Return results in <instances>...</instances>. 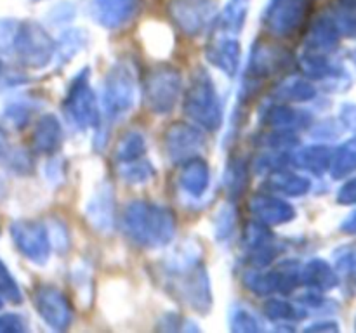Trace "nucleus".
<instances>
[{
    "label": "nucleus",
    "mask_w": 356,
    "mask_h": 333,
    "mask_svg": "<svg viewBox=\"0 0 356 333\" xmlns=\"http://www.w3.org/2000/svg\"><path fill=\"white\" fill-rule=\"evenodd\" d=\"M0 73H2V65H0Z\"/></svg>",
    "instance_id": "nucleus-36"
},
{
    "label": "nucleus",
    "mask_w": 356,
    "mask_h": 333,
    "mask_svg": "<svg viewBox=\"0 0 356 333\" xmlns=\"http://www.w3.org/2000/svg\"><path fill=\"white\" fill-rule=\"evenodd\" d=\"M145 151H146L145 137L136 130L127 132L117 146V160L120 163L132 162V160L143 158Z\"/></svg>",
    "instance_id": "nucleus-23"
},
{
    "label": "nucleus",
    "mask_w": 356,
    "mask_h": 333,
    "mask_svg": "<svg viewBox=\"0 0 356 333\" xmlns=\"http://www.w3.org/2000/svg\"><path fill=\"white\" fill-rule=\"evenodd\" d=\"M250 212L254 219L264 225H280L294 217L291 205L275 194H256L250 200Z\"/></svg>",
    "instance_id": "nucleus-14"
},
{
    "label": "nucleus",
    "mask_w": 356,
    "mask_h": 333,
    "mask_svg": "<svg viewBox=\"0 0 356 333\" xmlns=\"http://www.w3.org/2000/svg\"><path fill=\"white\" fill-rule=\"evenodd\" d=\"M232 330L235 332H259L261 325L247 309H235L232 316Z\"/></svg>",
    "instance_id": "nucleus-29"
},
{
    "label": "nucleus",
    "mask_w": 356,
    "mask_h": 333,
    "mask_svg": "<svg viewBox=\"0 0 356 333\" xmlns=\"http://www.w3.org/2000/svg\"><path fill=\"white\" fill-rule=\"evenodd\" d=\"M122 179L129 184H143L148 182L153 177V165L146 160H132V162L120 163V170H118Z\"/></svg>",
    "instance_id": "nucleus-24"
},
{
    "label": "nucleus",
    "mask_w": 356,
    "mask_h": 333,
    "mask_svg": "<svg viewBox=\"0 0 356 333\" xmlns=\"http://www.w3.org/2000/svg\"><path fill=\"white\" fill-rule=\"evenodd\" d=\"M285 54L282 47L266 44L256 45L250 52L249 65H247V76H249V80L259 82V80L266 78V76L282 69Z\"/></svg>",
    "instance_id": "nucleus-15"
},
{
    "label": "nucleus",
    "mask_w": 356,
    "mask_h": 333,
    "mask_svg": "<svg viewBox=\"0 0 356 333\" xmlns=\"http://www.w3.org/2000/svg\"><path fill=\"white\" fill-rule=\"evenodd\" d=\"M10 236L17 250L35 264H45L51 253V241L45 225L31 221H16L10 225Z\"/></svg>",
    "instance_id": "nucleus-8"
},
{
    "label": "nucleus",
    "mask_w": 356,
    "mask_h": 333,
    "mask_svg": "<svg viewBox=\"0 0 356 333\" xmlns=\"http://www.w3.org/2000/svg\"><path fill=\"white\" fill-rule=\"evenodd\" d=\"M209 61L226 75H235L240 62V44L235 38H221L207 49Z\"/></svg>",
    "instance_id": "nucleus-17"
},
{
    "label": "nucleus",
    "mask_w": 356,
    "mask_h": 333,
    "mask_svg": "<svg viewBox=\"0 0 356 333\" xmlns=\"http://www.w3.org/2000/svg\"><path fill=\"white\" fill-rule=\"evenodd\" d=\"M296 121V113L292 110H287L284 106H271L264 111L263 123L270 125V127L282 130L285 125H292Z\"/></svg>",
    "instance_id": "nucleus-26"
},
{
    "label": "nucleus",
    "mask_w": 356,
    "mask_h": 333,
    "mask_svg": "<svg viewBox=\"0 0 356 333\" xmlns=\"http://www.w3.org/2000/svg\"><path fill=\"white\" fill-rule=\"evenodd\" d=\"M0 295H2L3 298H7V300L14 302V304L21 302L19 287H17L16 280H14L13 274L9 273V269L3 266L2 260H0Z\"/></svg>",
    "instance_id": "nucleus-27"
},
{
    "label": "nucleus",
    "mask_w": 356,
    "mask_h": 333,
    "mask_svg": "<svg viewBox=\"0 0 356 333\" xmlns=\"http://www.w3.org/2000/svg\"><path fill=\"white\" fill-rule=\"evenodd\" d=\"M63 141V128L54 114H44L33 130V148L38 153H52Z\"/></svg>",
    "instance_id": "nucleus-18"
},
{
    "label": "nucleus",
    "mask_w": 356,
    "mask_h": 333,
    "mask_svg": "<svg viewBox=\"0 0 356 333\" xmlns=\"http://www.w3.org/2000/svg\"><path fill=\"white\" fill-rule=\"evenodd\" d=\"M13 49L24 66L44 68L54 56L56 44L45 28L33 21H28L17 26Z\"/></svg>",
    "instance_id": "nucleus-4"
},
{
    "label": "nucleus",
    "mask_w": 356,
    "mask_h": 333,
    "mask_svg": "<svg viewBox=\"0 0 356 333\" xmlns=\"http://www.w3.org/2000/svg\"><path fill=\"white\" fill-rule=\"evenodd\" d=\"M0 332H24V323L19 316L16 314H3L0 316Z\"/></svg>",
    "instance_id": "nucleus-33"
},
{
    "label": "nucleus",
    "mask_w": 356,
    "mask_h": 333,
    "mask_svg": "<svg viewBox=\"0 0 356 333\" xmlns=\"http://www.w3.org/2000/svg\"><path fill=\"white\" fill-rule=\"evenodd\" d=\"M306 12V0H271L264 12L263 23L270 33L289 37L302 23Z\"/></svg>",
    "instance_id": "nucleus-9"
},
{
    "label": "nucleus",
    "mask_w": 356,
    "mask_h": 333,
    "mask_svg": "<svg viewBox=\"0 0 356 333\" xmlns=\"http://www.w3.org/2000/svg\"><path fill=\"white\" fill-rule=\"evenodd\" d=\"M139 9V0H92V17L108 30L125 26Z\"/></svg>",
    "instance_id": "nucleus-13"
},
{
    "label": "nucleus",
    "mask_w": 356,
    "mask_h": 333,
    "mask_svg": "<svg viewBox=\"0 0 356 333\" xmlns=\"http://www.w3.org/2000/svg\"><path fill=\"white\" fill-rule=\"evenodd\" d=\"M165 148L172 162H186L204 148V135L191 125L174 123L165 134Z\"/></svg>",
    "instance_id": "nucleus-11"
},
{
    "label": "nucleus",
    "mask_w": 356,
    "mask_h": 333,
    "mask_svg": "<svg viewBox=\"0 0 356 333\" xmlns=\"http://www.w3.org/2000/svg\"><path fill=\"white\" fill-rule=\"evenodd\" d=\"M179 184L191 196H202L209 187V166L204 160L190 158L179 173Z\"/></svg>",
    "instance_id": "nucleus-19"
},
{
    "label": "nucleus",
    "mask_w": 356,
    "mask_h": 333,
    "mask_svg": "<svg viewBox=\"0 0 356 333\" xmlns=\"http://www.w3.org/2000/svg\"><path fill=\"white\" fill-rule=\"evenodd\" d=\"M0 307H2V298H0Z\"/></svg>",
    "instance_id": "nucleus-35"
},
{
    "label": "nucleus",
    "mask_w": 356,
    "mask_h": 333,
    "mask_svg": "<svg viewBox=\"0 0 356 333\" xmlns=\"http://www.w3.org/2000/svg\"><path fill=\"white\" fill-rule=\"evenodd\" d=\"M7 151H9V148H7V135L6 132L0 128V160L7 155Z\"/></svg>",
    "instance_id": "nucleus-34"
},
{
    "label": "nucleus",
    "mask_w": 356,
    "mask_h": 333,
    "mask_svg": "<svg viewBox=\"0 0 356 333\" xmlns=\"http://www.w3.org/2000/svg\"><path fill=\"white\" fill-rule=\"evenodd\" d=\"M245 287L250 288L257 295H270L278 290V280L275 271L271 273H261L259 269H252L245 273Z\"/></svg>",
    "instance_id": "nucleus-25"
},
{
    "label": "nucleus",
    "mask_w": 356,
    "mask_h": 333,
    "mask_svg": "<svg viewBox=\"0 0 356 333\" xmlns=\"http://www.w3.org/2000/svg\"><path fill=\"white\" fill-rule=\"evenodd\" d=\"M17 26L19 24L14 19H0V52L9 51L13 47Z\"/></svg>",
    "instance_id": "nucleus-32"
},
{
    "label": "nucleus",
    "mask_w": 356,
    "mask_h": 333,
    "mask_svg": "<svg viewBox=\"0 0 356 333\" xmlns=\"http://www.w3.org/2000/svg\"><path fill=\"white\" fill-rule=\"evenodd\" d=\"M35 307L45 323L51 328L66 330L72 323L73 312L72 305L66 300L65 295L52 287H40L35 293Z\"/></svg>",
    "instance_id": "nucleus-10"
},
{
    "label": "nucleus",
    "mask_w": 356,
    "mask_h": 333,
    "mask_svg": "<svg viewBox=\"0 0 356 333\" xmlns=\"http://www.w3.org/2000/svg\"><path fill=\"white\" fill-rule=\"evenodd\" d=\"M181 92V75L177 69L156 68L149 73L146 82V104L156 114H165L174 110Z\"/></svg>",
    "instance_id": "nucleus-6"
},
{
    "label": "nucleus",
    "mask_w": 356,
    "mask_h": 333,
    "mask_svg": "<svg viewBox=\"0 0 356 333\" xmlns=\"http://www.w3.org/2000/svg\"><path fill=\"white\" fill-rule=\"evenodd\" d=\"M138 96L136 78L131 68L118 65L110 69L103 85L101 106L110 120H120L132 110Z\"/></svg>",
    "instance_id": "nucleus-3"
},
{
    "label": "nucleus",
    "mask_w": 356,
    "mask_h": 333,
    "mask_svg": "<svg viewBox=\"0 0 356 333\" xmlns=\"http://www.w3.org/2000/svg\"><path fill=\"white\" fill-rule=\"evenodd\" d=\"M264 314L268 316L273 321H282V319H289L292 316V309L289 307V304L285 302L277 300V298H271L264 304Z\"/></svg>",
    "instance_id": "nucleus-31"
},
{
    "label": "nucleus",
    "mask_w": 356,
    "mask_h": 333,
    "mask_svg": "<svg viewBox=\"0 0 356 333\" xmlns=\"http://www.w3.org/2000/svg\"><path fill=\"white\" fill-rule=\"evenodd\" d=\"M87 40H89V35H87L86 30L70 28V30L63 31V35L59 37L58 44H56L54 54L58 56L61 62L70 61L76 52L82 51V49L86 47Z\"/></svg>",
    "instance_id": "nucleus-21"
},
{
    "label": "nucleus",
    "mask_w": 356,
    "mask_h": 333,
    "mask_svg": "<svg viewBox=\"0 0 356 333\" xmlns=\"http://www.w3.org/2000/svg\"><path fill=\"white\" fill-rule=\"evenodd\" d=\"M184 113L202 127L216 130L222 123V108L214 82L205 71L195 73L184 97Z\"/></svg>",
    "instance_id": "nucleus-2"
},
{
    "label": "nucleus",
    "mask_w": 356,
    "mask_h": 333,
    "mask_svg": "<svg viewBox=\"0 0 356 333\" xmlns=\"http://www.w3.org/2000/svg\"><path fill=\"white\" fill-rule=\"evenodd\" d=\"M235 229V210L232 207H222L216 217V234L218 239H228Z\"/></svg>",
    "instance_id": "nucleus-28"
},
{
    "label": "nucleus",
    "mask_w": 356,
    "mask_h": 333,
    "mask_svg": "<svg viewBox=\"0 0 356 333\" xmlns=\"http://www.w3.org/2000/svg\"><path fill=\"white\" fill-rule=\"evenodd\" d=\"M174 274H183V278H179V284H177V291L181 293V297L186 300V304L190 307L197 309L200 312H207L211 307V288H209V280L207 273L202 266H193L186 271H181V273Z\"/></svg>",
    "instance_id": "nucleus-12"
},
{
    "label": "nucleus",
    "mask_w": 356,
    "mask_h": 333,
    "mask_svg": "<svg viewBox=\"0 0 356 333\" xmlns=\"http://www.w3.org/2000/svg\"><path fill=\"white\" fill-rule=\"evenodd\" d=\"M306 85H302L299 80H289V82L280 83L275 90V96L278 99H305L306 97Z\"/></svg>",
    "instance_id": "nucleus-30"
},
{
    "label": "nucleus",
    "mask_w": 356,
    "mask_h": 333,
    "mask_svg": "<svg viewBox=\"0 0 356 333\" xmlns=\"http://www.w3.org/2000/svg\"><path fill=\"white\" fill-rule=\"evenodd\" d=\"M264 187L270 191L271 194H289V196H298V194L305 193L306 182L305 179L292 173L282 172V170H275L268 180L264 182Z\"/></svg>",
    "instance_id": "nucleus-20"
},
{
    "label": "nucleus",
    "mask_w": 356,
    "mask_h": 333,
    "mask_svg": "<svg viewBox=\"0 0 356 333\" xmlns=\"http://www.w3.org/2000/svg\"><path fill=\"white\" fill-rule=\"evenodd\" d=\"M65 113L68 120L80 130L96 127L99 121L96 96L89 85V71H83L82 75L76 76L70 85L65 99Z\"/></svg>",
    "instance_id": "nucleus-5"
},
{
    "label": "nucleus",
    "mask_w": 356,
    "mask_h": 333,
    "mask_svg": "<svg viewBox=\"0 0 356 333\" xmlns=\"http://www.w3.org/2000/svg\"><path fill=\"white\" fill-rule=\"evenodd\" d=\"M249 3L250 0H228L221 14V19H219L222 30H226L228 33H238L245 23Z\"/></svg>",
    "instance_id": "nucleus-22"
},
{
    "label": "nucleus",
    "mask_w": 356,
    "mask_h": 333,
    "mask_svg": "<svg viewBox=\"0 0 356 333\" xmlns=\"http://www.w3.org/2000/svg\"><path fill=\"white\" fill-rule=\"evenodd\" d=\"M87 217L90 224L99 231H108L113 224V193L110 186H103L96 191L90 203L87 205Z\"/></svg>",
    "instance_id": "nucleus-16"
},
{
    "label": "nucleus",
    "mask_w": 356,
    "mask_h": 333,
    "mask_svg": "<svg viewBox=\"0 0 356 333\" xmlns=\"http://www.w3.org/2000/svg\"><path fill=\"white\" fill-rule=\"evenodd\" d=\"M124 231L139 246L155 248L163 246L174 238L176 217L167 207L148 203V201H132L124 212Z\"/></svg>",
    "instance_id": "nucleus-1"
},
{
    "label": "nucleus",
    "mask_w": 356,
    "mask_h": 333,
    "mask_svg": "<svg viewBox=\"0 0 356 333\" xmlns=\"http://www.w3.org/2000/svg\"><path fill=\"white\" fill-rule=\"evenodd\" d=\"M216 0H170L169 12L174 23L183 33L195 35L202 33L214 19Z\"/></svg>",
    "instance_id": "nucleus-7"
}]
</instances>
